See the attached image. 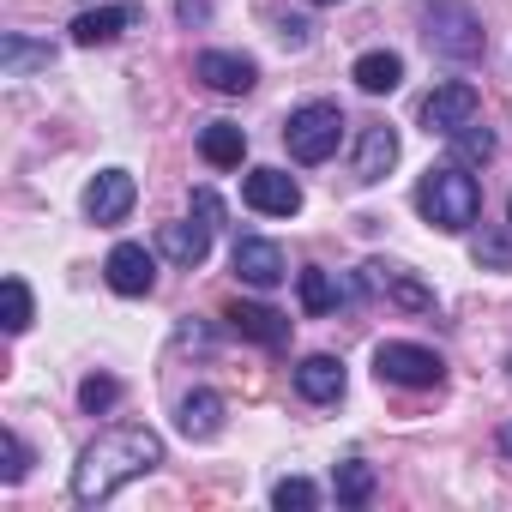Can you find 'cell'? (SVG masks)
I'll list each match as a JSON object with an SVG mask.
<instances>
[{"label":"cell","instance_id":"cell-1","mask_svg":"<svg viewBox=\"0 0 512 512\" xmlns=\"http://www.w3.org/2000/svg\"><path fill=\"white\" fill-rule=\"evenodd\" d=\"M157 464H163V440H157L151 428L121 422V428H109L103 440H91L85 458L73 464V500H79V506H103L121 482H133V476H145V470H157Z\"/></svg>","mask_w":512,"mask_h":512},{"label":"cell","instance_id":"cell-2","mask_svg":"<svg viewBox=\"0 0 512 512\" xmlns=\"http://www.w3.org/2000/svg\"><path fill=\"white\" fill-rule=\"evenodd\" d=\"M416 211H422L440 235H464V229L482 217V187H476V175H464V163L428 169L422 187H416Z\"/></svg>","mask_w":512,"mask_h":512},{"label":"cell","instance_id":"cell-3","mask_svg":"<svg viewBox=\"0 0 512 512\" xmlns=\"http://www.w3.org/2000/svg\"><path fill=\"white\" fill-rule=\"evenodd\" d=\"M422 37H428V49L434 55H446V61H482V49H488V37H482V19L464 7V0H434V7L422 13Z\"/></svg>","mask_w":512,"mask_h":512},{"label":"cell","instance_id":"cell-4","mask_svg":"<svg viewBox=\"0 0 512 512\" xmlns=\"http://www.w3.org/2000/svg\"><path fill=\"white\" fill-rule=\"evenodd\" d=\"M338 139H344L338 103H302V109L284 121V145H290L296 163H326V157L338 151Z\"/></svg>","mask_w":512,"mask_h":512},{"label":"cell","instance_id":"cell-5","mask_svg":"<svg viewBox=\"0 0 512 512\" xmlns=\"http://www.w3.org/2000/svg\"><path fill=\"white\" fill-rule=\"evenodd\" d=\"M374 374L386 386H410V392H434L446 380V362L422 344H380L374 350Z\"/></svg>","mask_w":512,"mask_h":512},{"label":"cell","instance_id":"cell-6","mask_svg":"<svg viewBox=\"0 0 512 512\" xmlns=\"http://www.w3.org/2000/svg\"><path fill=\"white\" fill-rule=\"evenodd\" d=\"M476 109H482V91H476V85H464V79H452V85H440V91H428V97H422V127H428V133H440V139H452L458 127H470V121H476Z\"/></svg>","mask_w":512,"mask_h":512},{"label":"cell","instance_id":"cell-7","mask_svg":"<svg viewBox=\"0 0 512 512\" xmlns=\"http://www.w3.org/2000/svg\"><path fill=\"white\" fill-rule=\"evenodd\" d=\"M229 266H235V278L253 284V290H278V284L290 278L284 247H278V241H260V235H241L235 253H229Z\"/></svg>","mask_w":512,"mask_h":512},{"label":"cell","instance_id":"cell-8","mask_svg":"<svg viewBox=\"0 0 512 512\" xmlns=\"http://www.w3.org/2000/svg\"><path fill=\"white\" fill-rule=\"evenodd\" d=\"M241 199L260 211V217H296L302 211V181L284 175V169H253L241 181Z\"/></svg>","mask_w":512,"mask_h":512},{"label":"cell","instance_id":"cell-9","mask_svg":"<svg viewBox=\"0 0 512 512\" xmlns=\"http://www.w3.org/2000/svg\"><path fill=\"white\" fill-rule=\"evenodd\" d=\"M133 199H139V181H133L127 169H103V175H91V187H85V217H91V223H121V217L133 211Z\"/></svg>","mask_w":512,"mask_h":512},{"label":"cell","instance_id":"cell-10","mask_svg":"<svg viewBox=\"0 0 512 512\" xmlns=\"http://www.w3.org/2000/svg\"><path fill=\"white\" fill-rule=\"evenodd\" d=\"M103 278L115 296H151L157 290V266H151V253L139 241H121L109 260H103Z\"/></svg>","mask_w":512,"mask_h":512},{"label":"cell","instance_id":"cell-11","mask_svg":"<svg viewBox=\"0 0 512 512\" xmlns=\"http://www.w3.org/2000/svg\"><path fill=\"white\" fill-rule=\"evenodd\" d=\"M133 25H145V7H139V0L97 7V13H79V19H73V43H79V49H103V43H115L121 31H133Z\"/></svg>","mask_w":512,"mask_h":512},{"label":"cell","instance_id":"cell-12","mask_svg":"<svg viewBox=\"0 0 512 512\" xmlns=\"http://www.w3.org/2000/svg\"><path fill=\"white\" fill-rule=\"evenodd\" d=\"M223 320H229V332L266 344V350H284V344H290V320H284L278 308H266V302H229Z\"/></svg>","mask_w":512,"mask_h":512},{"label":"cell","instance_id":"cell-13","mask_svg":"<svg viewBox=\"0 0 512 512\" xmlns=\"http://www.w3.org/2000/svg\"><path fill=\"white\" fill-rule=\"evenodd\" d=\"M193 73H199L211 91H223V97H247L253 79H260V67H253L247 55H229V49H205V55L193 61Z\"/></svg>","mask_w":512,"mask_h":512},{"label":"cell","instance_id":"cell-14","mask_svg":"<svg viewBox=\"0 0 512 512\" xmlns=\"http://www.w3.org/2000/svg\"><path fill=\"white\" fill-rule=\"evenodd\" d=\"M157 253L175 266H205V253H211V223H163L157 229Z\"/></svg>","mask_w":512,"mask_h":512},{"label":"cell","instance_id":"cell-15","mask_svg":"<svg viewBox=\"0 0 512 512\" xmlns=\"http://www.w3.org/2000/svg\"><path fill=\"white\" fill-rule=\"evenodd\" d=\"M398 163V133L386 127V121H374V127H362V145H356V181L362 187H374V181H386V169Z\"/></svg>","mask_w":512,"mask_h":512},{"label":"cell","instance_id":"cell-16","mask_svg":"<svg viewBox=\"0 0 512 512\" xmlns=\"http://www.w3.org/2000/svg\"><path fill=\"white\" fill-rule=\"evenodd\" d=\"M296 392H302L308 404H338V398H344V362H338V356H302Z\"/></svg>","mask_w":512,"mask_h":512},{"label":"cell","instance_id":"cell-17","mask_svg":"<svg viewBox=\"0 0 512 512\" xmlns=\"http://www.w3.org/2000/svg\"><path fill=\"white\" fill-rule=\"evenodd\" d=\"M350 79H356L368 97H386V91H398V85H404V61H398L392 49H374V55H362V61L350 67Z\"/></svg>","mask_w":512,"mask_h":512},{"label":"cell","instance_id":"cell-18","mask_svg":"<svg viewBox=\"0 0 512 512\" xmlns=\"http://www.w3.org/2000/svg\"><path fill=\"white\" fill-rule=\"evenodd\" d=\"M175 428H181L187 440H211V434L223 428V398H217V392H187Z\"/></svg>","mask_w":512,"mask_h":512},{"label":"cell","instance_id":"cell-19","mask_svg":"<svg viewBox=\"0 0 512 512\" xmlns=\"http://www.w3.org/2000/svg\"><path fill=\"white\" fill-rule=\"evenodd\" d=\"M199 157H205L211 169H235V163L247 157V133L229 127V121H211V127L199 133Z\"/></svg>","mask_w":512,"mask_h":512},{"label":"cell","instance_id":"cell-20","mask_svg":"<svg viewBox=\"0 0 512 512\" xmlns=\"http://www.w3.org/2000/svg\"><path fill=\"white\" fill-rule=\"evenodd\" d=\"M332 488H338V506H368L374 500V470L362 458H350V464L332 470Z\"/></svg>","mask_w":512,"mask_h":512},{"label":"cell","instance_id":"cell-21","mask_svg":"<svg viewBox=\"0 0 512 512\" xmlns=\"http://www.w3.org/2000/svg\"><path fill=\"white\" fill-rule=\"evenodd\" d=\"M55 49L49 43H25V37H0V73H31V67H49Z\"/></svg>","mask_w":512,"mask_h":512},{"label":"cell","instance_id":"cell-22","mask_svg":"<svg viewBox=\"0 0 512 512\" xmlns=\"http://www.w3.org/2000/svg\"><path fill=\"white\" fill-rule=\"evenodd\" d=\"M338 296H344V290L332 284V272H320V266H308V272H302V308H308V314H332V308H338Z\"/></svg>","mask_w":512,"mask_h":512},{"label":"cell","instance_id":"cell-23","mask_svg":"<svg viewBox=\"0 0 512 512\" xmlns=\"http://www.w3.org/2000/svg\"><path fill=\"white\" fill-rule=\"evenodd\" d=\"M386 296H392L398 308H410V314H434V290L416 284L410 272H386Z\"/></svg>","mask_w":512,"mask_h":512},{"label":"cell","instance_id":"cell-24","mask_svg":"<svg viewBox=\"0 0 512 512\" xmlns=\"http://www.w3.org/2000/svg\"><path fill=\"white\" fill-rule=\"evenodd\" d=\"M452 151H458V163H488V157H494V133L470 121V127L452 133Z\"/></svg>","mask_w":512,"mask_h":512},{"label":"cell","instance_id":"cell-25","mask_svg":"<svg viewBox=\"0 0 512 512\" xmlns=\"http://www.w3.org/2000/svg\"><path fill=\"white\" fill-rule=\"evenodd\" d=\"M272 506H284V512H290V506L308 512V506H320V488H314L308 476H284V482L272 488Z\"/></svg>","mask_w":512,"mask_h":512},{"label":"cell","instance_id":"cell-26","mask_svg":"<svg viewBox=\"0 0 512 512\" xmlns=\"http://www.w3.org/2000/svg\"><path fill=\"white\" fill-rule=\"evenodd\" d=\"M31 326V290H25V278H7V332L19 338Z\"/></svg>","mask_w":512,"mask_h":512},{"label":"cell","instance_id":"cell-27","mask_svg":"<svg viewBox=\"0 0 512 512\" xmlns=\"http://www.w3.org/2000/svg\"><path fill=\"white\" fill-rule=\"evenodd\" d=\"M115 398H121V386H115V380H109V374H91V380H85V386H79V404H85V410H91V416H103V410H109V404H115Z\"/></svg>","mask_w":512,"mask_h":512},{"label":"cell","instance_id":"cell-28","mask_svg":"<svg viewBox=\"0 0 512 512\" xmlns=\"http://www.w3.org/2000/svg\"><path fill=\"white\" fill-rule=\"evenodd\" d=\"M0 458H7V464H0V476H7V482H19L25 470H31V452H25V440L7 428V434H0Z\"/></svg>","mask_w":512,"mask_h":512},{"label":"cell","instance_id":"cell-29","mask_svg":"<svg viewBox=\"0 0 512 512\" xmlns=\"http://www.w3.org/2000/svg\"><path fill=\"white\" fill-rule=\"evenodd\" d=\"M476 266H500V272H512V241H506V235H482V241H476Z\"/></svg>","mask_w":512,"mask_h":512},{"label":"cell","instance_id":"cell-30","mask_svg":"<svg viewBox=\"0 0 512 512\" xmlns=\"http://www.w3.org/2000/svg\"><path fill=\"white\" fill-rule=\"evenodd\" d=\"M175 19L181 25H205L211 19V0H175Z\"/></svg>","mask_w":512,"mask_h":512},{"label":"cell","instance_id":"cell-31","mask_svg":"<svg viewBox=\"0 0 512 512\" xmlns=\"http://www.w3.org/2000/svg\"><path fill=\"white\" fill-rule=\"evenodd\" d=\"M193 211H199L211 229H217V217H223V205H217V193H211V187H199V193H193Z\"/></svg>","mask_w":512,"mask_h":512},{"label":"cell","instance_id":"cell-32","mask_svg":"<svg viewBox=\"0 0 512 512\" xmlns=\"http://www.w3.org/2000/svg\"><path fill=\"white\" fill-rule=\"evenodd\" d=\"M500 452H506V458H512V422H506V428H500Z\"/></svg>","mask_w":512,"mask_h":512},{"label":"cell","instance_id":"cell-33","mask_svg":"<svg viewBox=\"0 0 512 512\" xmlns=\"http://www.w3.org/2000/svg\"><path fill=\"white\" fill-rule=\"evenodd\" d=\"M314 7H338V0H314Z\"/></svg>","mask_w":512,"mask_h":512}]
</instances>
